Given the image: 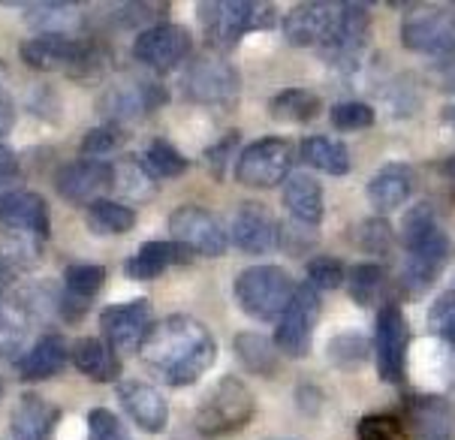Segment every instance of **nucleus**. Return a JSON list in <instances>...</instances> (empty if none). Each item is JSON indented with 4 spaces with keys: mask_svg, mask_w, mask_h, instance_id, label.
Segmentation results:
<instances>
[{
    "mask_svg": "<svg viewBox=\"0 0 455 440\" xmlns=\"http://www.w3.org/2000/svg\"><path fill=\"white\" fill-rule=\"evenodd\" d=\"M139 359L166 386H194L218 359V341L196 316L172 314L151 326Z\"/></svg>",
    "mask_w": 455,
    "mask_h": 440,
    "instance_id": "f257e3e1",
    "label": "nucleus"
},
{
    "mask_svg": "<svg viewBox=\"0 0 455 440\" xmlns=\"http://www.w3.org/2000/svg\"><path fill=\"white\" fill-rule=\"evenodd\" d=\"M401 242H404L407 260L401 268V287L411 296H422L431 284L441 277L446 262L452 257V242L437 223L435 208L428 203L413 205L401 220Z\"/></svg>",
    "mask_w": 455,
    "mask_h": 440,
    "instance_id": "f03ea898",
    "label": "nucleus"
},
{
    "mask_svg": "<svg viewBox=\"0 0 455 440\" xmlns=\"http://www.w3.org/2000/svg\"><path fill=\"white\" fill-rule=\"evenodd\" d=\"M277 12L272 4L253 0H208L199 4V28L212 49H233L253 30L275 28Z\"/></svg>",
    "mask_w": 455,
    "mask_h": 440,
    "instance_id": "7ed1b4c3",
    "label": "nucleus"
},
{
    "mask_svg": "<svg viewBox=\"0 0 455 440\" xmlns=\"http://www.w3.org/2000/svg\"><path fill=\"white\" fill-rule=\"evenodd\" d=\"M257 413V398L251 386L242 377H223L205 392V398L196 407L194 426L205 437H223L242 431Z\"/></svg>",
    "mask_w": 455,
    "mask_h": 440,
    "instance_id": "20e7f679",
    "label": "nucleus"
},
{
    "mask_svg": "<svg viewBox=\"0 0 455 440\" xmlns=\"http://www.w3.org/2000/svg\"><path fill=\"white\" fill-rule=\"evenodd\" d=\"M292 296L296 284L281 266H251L235 277V302L253 320H281Z\"/></svg>",
    "mask_w": 455,
    "mask_h": 440,
    "instance_id": "39448f33",
    "label": "nucleus"
},
{
    "mask_svg": "<svg viewBox=\"0 0 455 440\" xmlns=\"http://www.w3.org/2000/svg\"><path fill=\"white\" fill-rule=\"evenodd\" d=\"M19 55L34 69H69V73H94L106 55L97 43L69 34H36L19 45Z\"/></svg>",
    "mask_w": 455,
    "mask_h": 440,
    "instance_id": "423d86ee",
    "label": "nucleus"
},
{
    "mask_svg": "<svg viewBox=\"0 0 455 440\" xmlns=\"http://www.w3.org/2000/svg\"><path fill=\"white\" fill-rule=\"evenodd\" d=\"M292 145L281 136H266L251 142L235 160V181L244 188L268 190L290 179Z\"/></svg>",
    "mask_w": 455,
    "mask_h": 440,
    "instance_id": "0eeeda50",
    "label": "nucleus"
},
{
    "mask_svg": "<svg viewBox=\"0 0 455 440\" xmlns=\"http://www.w3.org/2000/svg\"><path fill=\"white\" fill-rule=\"evenodd\" d=\"M401 43L416 55L452 58L455 55V10L431 6L411 12L401 21Z\"/></svg>",
    "mask_w": 455,
    "mask_h": 440,
    "instance_id": "6e6552de",
    "label": "nucleus"
},
{
    "mask_svg": "<svg viewBox=\"0 0 455 440\" xmlns=\"http://www.w3.org/2000/svg\"><path fill=\"white\" fill-rule=\"evenodd\" d=\"M317 320H320V292L305 281L302 287H296V296H292L290 308L277 320L275 329L277 353H283L290 359L307 356Z\"/></svg>",
    "mask_w": 455,
    "mask_h": 440,
    "instance_id": "1a4fd4ad",
    "label": "nucleus"
},
{
    "mask_svg": "<svg viewBox=\"0 0 455 440\" xmlns=\"http://www.w3.org/2000/svg\"><path fill=\"white\" fill-rule=\"evenodd\" d=\"M181 84H184V94L196 100V103L229 106L238 97L242 79H238V73L223 58L199 55L196 60L188 64V73H184Z\"/></svg>",
    "mask_w": 455,
    "mask_h": 440,
    "instance_id": "9d476101",
    "label": "nucleus"
},
{
    "mask_svg": "<svg viewBox=\"0 0 455 440\" xmlns=\"http://www.w3.org/2000/svg\"><path fill=\"white\" fill-rule=\"evenodd\" d=\"M154 326V308L148 299H133L124 305H109L100 314L103 341L115 353H139V347L148 338Z\"/></svg>",
    "mask_w": 455,
    "mask_h": 440,
    "instance_id": "9b49d317",
    "label": "nucleus"
},
{
    "mask_svg": "<svg viewBox=\"0 0 455 440\" xmlns=\"http://www.w3.org/2000/svg\"><path fill=\"white\" fill-rule=\"evenodd\" d=\"M371 36V15L365 4H338V19L329 40L320 45V55L329 64L353 67V60L362 55Z\"/></svg>",
    "mask_w": 455,
    "mask_h": 440,
    "instance_id": "f8f14e48",
    "label": "nucleus"
},
{
    "mask_svg": "<svg viewBox=\"0 0 455 440\" xmlns=\"http://www.w3.org/2000/svg\"><path fill=\"white\" fill-rule=\"evenodd\" d=\"M407 347H411V332L407 320L398 305H383L377 314V332H374V356H377V374L387 383H401L407 365Z\"/></svg>",
    "mask_w": 455,
    "mask_h": 440,
    "instance_id": "ddd939ff",
    "label": "nucleus"
},
{
    "mask_svg": "<svg viewBox=\"0 0 455 440\" xmlns=\"http://www.w3.org/2000/svg\"><path fill=\"white\" fill-rule=\"evenodd\" d=\"M169 229H172V242L184 244L190 253L212 257V260L227 253V244H229L227 233H223L220 223L199 205L175 208L172 218H169Z\"/></svg>",
    "mask_w": 455,
    "mask_h": 440,
    "instance_id": "4468645a",
    "label": "nucleus"
},
{
    "mask_svg": "<svg viewBox=\"0 0 455 440\" xmlns=\"http://www.w3.org/2000/svg\"><path fill=\"white\" fill-rule=\"evenodd\" d=\"M194 49L190 30L172 21H160V25L145 28L133 43V58L142 67L151 69H172L179 67Z\"/></svg>",
    "mask_w": 455,
    "mask_h": 440,
    "instance_id": "2eb2a0df",
    "label": "nucleus"
},
{
    "mask_svg": "<svg viewBox=\"0 0 455 440\" xmlns=\"http://www.w3.org/2000/svg\"><path fill=\"white\" fill-rule=\"evenodd\" d=\"M55 188L67 203L91 205L97 203L103 190L115 188V166L94 157L73 160V164H64L58 169Z\"/></svg>",
    "mask_w": 455,
    "mask_h": 440,
    "instance_id": "dca6fc26",
    "label": "nucleus"
},
{
    "mask_svg": "<svg viewBox=\"0 0 455 440\" xmlns=\"http://www.w3.org/2000/svg\"><path fill=\"white\" fill-rule=\"evenodd\" d=\"M401 426L413 440H455V407L443 396H411Z\"/></svg>",
    "mask_w": 455,
    "mask_h": 440,
    "instance_id": "f3484780",
    "label": "nucleus"
},
{
    "mask_svg": "<svg viewBox=\"0 0 455 440\" xmlns=\"http://www.w3.org/2000/svg\"><path fill=\"white\" fill-rule=\"evenodd\" d=\"M0 227L21 236H34L36 242H45L52 233L49 205L34 190H12L0 196Z\"/></svg>",
    "mask_w": 455,
    "mask_h": 440,
    "instance_id": "a211bd4d",
    "label": "nucleus"
},
{
    "mask_svg": "<svg viewBox=\"0 0 455 440\" xmlns=\"http://www.w3.org/2000/svg\"><path fill=\"white\" fill-rule=\"evenodd\" d=\"M115 396H118V404L124 407V413L142 431H148V435H160V431L166 428L169 404H166L164 392L154 389L151 383L121 380L118 386H115Z\"/></svg>",
    "mask_w": 455,
    "mask_h": 440,
    "instance_id": "6ab92c4d",
    "label": "nucleus"
},
{
    "mask_svg": "<svg viewBox=\"0 0 455 440\" xmlns=\"http://www.w3.org/2000/svg\"><path fill=\"white\" fill-rule=\"evenodd\" d=\"M233 244L244 253H268L277 248V238H281V227L268 214L266 205L259 203H244L238 205L233 214V227H229Z\"/></svg>",
    "mask_w": 455,
    "mask_h": 440,
    "instance_id": "aec40b11",
    "label": "nucleus"
},
{
    "mask_svg": "<svg viewBox=\"0 0 455 440\" xmlns=\"http://www.w3.org/2000/svg\"><path fill=\"white\" fill-rule=\"evenodd\" d=\"M338 19V4H299L283 15V36H287L290 45H320L329 40L331 28H335Z\"/></svg>",
    "mask_w": 455,
    "mask_h": 440,
    "instance_id": "412c9836",
    "label": "nucleus"
},
{
    "mask_svg": "<svg viewBox=\"0 0 455 440\" xmlns=\"http://www.w3.org/2000/svg\"><path fill=\"white\" fill-rule=\"evenodd\" d=\"M166 100H169L166 88H160L157 82H127L112 88L103 97V112L112 118V124H118V121H133L142 118V115H151Z\"/></svg>",
    "mask_w": 455,
    "mask_h": 440,
    "instance_id": "4be33fe9",
    "label": "nucleus"
},
{
    "mask_svg": "<svg viewBox=\"0 0 455 440\" xmlns=\"http://www.w3.org/2000/svg\"><path fill=\"white\" fill-rule=\"evenodd\" d=\"M60 422V411L52 401L40 398L36 392H25L12 407L10 428L12 440H52Z\"/></svg>",
    "mask_w": 455,
    "mask_h": 440,
    "instance_id": "5701e85b",
    "label": "nucleus"
},
{
    "mask_svg": "<svg viewBox=\"0 0 455 440\" xmlns=\"http://www.w3.org/2000/svg\"><path fill=\"white\" fill-rule=\"evenodd\" d=\"M69 362V344L60 335H43L28 347L25 356L15 359V372L21 380H49L60 374Z\"/></svg>",
    "mask_w": 455,
    "mask_h": 440,
    "instance_id": "b1692460",
    "label": "nucleus"
},
{
    "mask_svg": "<svg viewBox=\"0 0 455 440\" xmlns=\"http://www.w3.org/2000/svg\"><path fill=\"white\" fill-rule=\"evenodd\" d=\"M190 260H194V253L179 242H148L136 251V257L127 260L124 272L133 277V281H154V277H160L166 268L188 266Z\"/></svg>",
    "mask_w": 455,
    "mask_h": 440,
    "instance_id": "393cba45",
    "label": "nucleus"
},
{
    "mask_svg": "<svg viewBox=\"0 0 455 440\" xmlns=\"http://www.w3.org/2000/svg\"><path fill=\"white\" fill-rule=\"evenodd\" d=\"M413 193V172L404 164H387L380 166L368 181V203L377 212H395L411 199Z\"/></svg>",
    "mask_w": 455,
    "mask_h": 440,
    "instance_id": "a878e982",
    "label": "nucleus"
},
{
    "mask_svg": "<svg viewBox=\"0 0 455 440\" xmlns=\"http://www.w3.org/2000/svg\"><path fill=\"white\" fill-rule=\"evenodd\" d=\"M69 359L84 377L97 383H115L121 377V356L103 338H79L69 347Z\"/></svg>",
    "mask_w": 455,
    "mask_h": 440,
    "instance_id": "bb28decb",
    "label": "nucleus"
},
{
    "mask_svg": "<svg viewBox=\"0 0 455 440\" xmlns=\"http://www.w3.org/2000/svg\"><path fill=\"white\" fill-rule=\"evenodd\" d=\"M283 208L290 218L305 227H317L323 220V188L307 172H292L283 181Z\"/></svg>",
    "mask_w": 455,
    "mask_h": 440,
    "instance_id": "cd10ccee",
    "label": "nucleus"
},
{
    "mask_svg": "<svg viewBox=\"0 0 455 440\" xmlns=\"http://www.w3.org/2000/svg\"><path fill=\"white\" fill-rule=\"evenodd\" d=\"M299 157L311 169L326 172V175L350 172V151H347V145L335 136H323V133L305 136L302 142H299Z\"/></svg>",
    "mask_w": 455,
    "mask_h": 440,
    "instance_id": "c85d7f7f",
    "label": "nucleus"
},
{
    "mask_svg": "<svg viewBox=\"0 0 455 440\" xmlns=\"http://www.w3.org/2000/svg\"><path fill=\"white\" fill-rule=\"evenodd\" d=\"M30 326V305H25L21 299L6 302L0 299V359H12L15 353L25 356L28 353V329Z\"/></svg>",
    "mask_w": 455,
    "mask_h": 440,
    "instance_id": "c756f323",
    "label": "nucleus"
},
{
    "mask_svg": "<svg viewBox=\"0 0 455 440\" xmlns=\"http://www.w3.org/2000/svg\"><path fill=\"white\" fill-rule=\"evenodd\" d=\"M235 359L244 365V372L259 374V377H275L277 374V347L268 338L257 335V332H242L235 335Z\"/></svg>",
    "mask_w": 455,
    "mask_h": 440,
    "instance_id": "7c9ffc66",
    "label": "nucleus"
},
{
    "mask_svg": "<svg viewBox=\"0 0 455 440\" xmlns=\"http://www.w3.org/2000/svg\"><path fill=\"white\" fill-rule=\"evenodd\" d=\"M84 223L97 236H124L136 227V212L112 199H97L84 212Z\"/></svg>",
    "mask_w": 455,
    "mask_h": 440,
    "instance_id": "2f4dec72",
    "label": "nucleus"
},
{
    "mask_svg": "<svg viewBox=\"0 0 455 440\" xmlns=\"http://www.w3.org/2000/svg\"><path fill=\"white\" fill-rule=\"evenodd\" d=\"M275 121H287V124H307L320 115V97L305 88H287L272 97L268 103Z\"/></svg>",
    "mask_w": 455,
    "mask_h": 440,
    "instance_id": "473e14b6",
    "label": "nucleus"
},
{
    "mask_svg": "<svg viewBox=\"0 0 455 440\" xmlns=\"http://www.w3.org/2000/svg\"><path fill=\"white\" fill-rule=\"evenodd\" d=\"M347 292L350 299L362 308H371L380 299L383 287H387V272H383L377 262H359L347 272Z\"/></svg>",
    "mask_w": 455,
    "mask_h": 440,
    "instance_id": "72a5a7b5",
    "label": "nucleus"
},
{
    "mask_svg": "<svg viewBox=\"0 0 455 440\" xmlns=\"http://www.w3.org/2000/svg\"><path fill=\"white\" fill-rule=\"evenodd\" d=\"M139 160H142V166L148 169L151 179H179V175L188 172V166H190V160L184 157L172 142H166V139H154Z\"/></svg>",
    "mask_w": 455,
    "mask_h": 440,
    "instance_id": "f704fd0d",
    "label": "nucleus"
},
{
    "mask_svg": "<svg viewBox=\"0 0 455 440\" xmlns=\"http://www.w3.org/2000/svg\"><path fill=\"white\" fill-rule=\"evenodd\" d=\"M106 284V268L94 266V262H73V266L64 268V287L69 296L82 299V302H91Z\"/></svg>",
    "mask_w": 455,
    "mask_h": 440,
    "instance_id": "c9c22d12",
    "label": "nucleus"
},
{
    "mask_svg": "<svg viewBox=\"0 0 455 440\" xmlns=\"http://www.w3.org/2000/svg\"><path fill=\"white\" fill-rule=\"evenodd\" d=\"M28 15L25 21L34 28H43V34H69V25H73V6L67 4H25L21 6Z\"/></svg>",
    "mask_w": 455,
    "mask_h": 440,
    "instance_id": "e433bc0d",
    "label": "nucleus"
},
{
    "mask_svg": "<svg viewBox=\"0 0 455 440\" xmlns=\"http://www.w3.org/2000/svg\"><path fill=\"white\" fill-rule=\"evenodd\" d=\"M115 188L130 193L133 199H148L154 193V179L148 175V169L142 166V160L127 157L115 166Z\"/></svg>",
    "mask_w": 455,
    "mask_h": 440,
    "instance_id": "4c0bfd02",
    "label": "nucleus"
},
{
    "mask_svg": "<svg viewBox=\"0 0 455 440\" xmlns=\"http://www.w3.org/2000/svg\"><path fill=\"white\" fill-rule=\"evenodd\" d=\"M356 244L365 253H371V257H383L395 244V233H392V227L383 218H368L356 227Z\"/></svg>",
    "mask_w": 455,
    "mask_h": 440,
    "instance_id": "58836bf2",
    "label": "nucleus"
},
{
    "mask_svg": "<svg viewBox=\"0 0 455 440\" xmlns=\"http://www.w3.org/2000/svg\"><path fill=\"white\" fill-rule=\"evenodd\" d=\"M329 359L338 368H356L368 359V341L359 332H341L329 341Z\"/></svg>",
    "mask_w": 455,
    "mask_h": 440,
    "instance_id": "ea45409f",
    "label": "nucleus"
},
{
    "mask_svg": "<svg viewBox=\"0 0 455 440\" xmlns=\"http://www.w3.org/2000/svg\"><path fill=\"white\" fill-rule=\"evenodd\" d=\"M305 275H307V284H311L317 292L320 290H338L347 281V268L341 266V260H335V257L307 260Z\"/></svg>",
    "mask_w": 455,
    "mask_h": 440,
    "instance_id": "a19ab883",
    "label": "nucleus"
},
{
    "mask_svg": "<svg viewBox=\"0 0 455 440\" xmlns=\"http://www.w3.org/2000/svg\"><path fill=\"white\" fill-rule=\"evenodd\" d=\"M428 329L431 335H437L455 350V290L435 299V305L428 311Z\"/></svg>",
    "mask_w": 455,
    "mask_h": 440,
    "instance_id": "79ce46f5",
    "label": "nucleus"
},
{
    "mask_svg": "<svg viewBox=\"0 0 455 440\" xmlns=\"http://www.w3.org/2000/svg\"><path fill=\"white\" fill-rule=\"evenodd\" d=\"M331 124L344 133H353V130H368L374 124V109L368 103H359V100H347V103H338L331 109Z\"/></svg>",
    "mask_w": 455,
    "mask_h": 440,
    "instance_id": "37998d69",
    "label": "nucleus"
},
{
    "mask_svg": "<svg viewBox=\"0 0 455 440\" xmlns=\"http://www.w3.org/2000/svg\"><path fill=\"white\" fill-rule=\"evenodd\" d=\"M356 440H407V431L398 416H365L356 426Z\"/></svg>",
    "mask_w": 455,
    "mask_h": 440,
    "instance_id": "c03bdc74",
    "label": "nucleus"
},
{
    "mask_svg": "<svg viewBox=\"0 0 455 440\" xmlns=\"http://www.w3.org/2000/svg\"><path fill=\"white\" fill-rule=\"evenodd\" d=\"M124 142V133H121L118 124H103V127H94L88 130L82 139V154L84 157H103V154L115 151L118 145Z\"/></svg>",
    "mask_w": 455,
    "mask_h": 440,
    "instance_id": "a18cd8bd",
    "label": "nucleus"
},
{
    "mask_svg": "<svg viewBox=\"0 0 455 440\" xmlns=\"http://www.w3.org/2000/svg\"><path fill=\"white\" fill-rule=\"evenodd\" d=\"M88 440H133L127 435V428L121 426V420L106 407H94L88 413Z\"/></svg>",
    "mask_w": 455,
    "mask_h": 440,
    "instance_id": "49530a36",
    "label": "nucleus"
},
{
    "mask_svg": "<svg viewBox=\"0 0 455 440\" xmlns=\"http://www.w3.org/2000/svg\"><path fill=\"white\" fill-rule=\"evenodd\" d=\"M164 12H169L166 4H121L115 10V25H127V28H136V25H160Z\"/></svg>",
    "mask_w": 455,
    "mask_h": 440,
    "instance_id": "de8ad7c7",
    "label": "nucleus"
},
{
    "mask_svg": "<svg viewBox=\"0 0 455 440\" xmlns=\"http://www.w3.org/2000/svg\"><path fill=\"white\" fill-rule=\"evenodd\" d=\"M314 242H317L314 227H305V223H296V220L283 223L281 238H277V244H281L287 253H292V257H305V253L314 248Z\"/></svg>",
    "mask_w": 455,
    "mask_h": 440,
    "instance_id": "09e8293b",
    "label": "nucleus"
},
{
    "mask_svg": "<svg viewBox=\"0 0 455 440\" xmlns=\"http://www.w3.org/2000/svg\"><path fill=\"white\" fill-rule=\"evenodd\" d=\"M238 136H242V133L229 130V133L220 139V142H214L212 148L205 151V164H208V169H212L214 179H223V169H227V164L233 160V154H235Z\"/></svg>",
    "mask_w": 455,
    "mask_h": 440,
    "instance_id": "8fccbe9b",
    "label": "nucleus"
},
{
    "mask_svg": "<svg viewBox=\"0 0 455 440\" xmlns=\"http://www.w3.org/2000/svg\"><path fill=\"white\" fill-rule=\"evenodd\" d=\"M19 181H21L19 157H15V151H12V148H6V145L0 142V196H4V193L19 190V188H15Z\"/></svg>",
    "mask_w": 455,
    "mask_h": 440,
    "instance_id": "3c124183",
    "label": "nucleus"
},
{
    "mask_svg": "<svg viewBox=\"0 0 455 440\" xmlns=\"http://www.w3.org/2000/svg\"><path fill=\"white\" fill-rule=\"evenodd\" d=\"M12 124H15V103L6 91H0V139L10 136Z\"/></svg>",
    "mask_w": 455,
    "mask_h": 440,
    "instance_id": "603ef678",
    "label": "nucleus"
},
{
    "mask_svg": "<svg viewBox=\"0 0 455 440\" xmlns=\"http://www.w3.org/2000/svg\"><path fill=\"white\" fill-rule=\"evenodd\" d=\"M441 175L455 188V154H452V157H446L443 164H441Z\"/></svg>",
    "mask_w": 455,
    "mask_h": 440,
    "instance_id": "864d4df0",
    "label": "nucleus"
},
{
    "mask_svg": "<svg viewBox=\"0 0 455 440\" xmlns=\"http://www.w3.org/2000/svg\"><path fill=\"white\" fill-rule=\"evenodd\" d=\"M10 281H12V266H10V260H6V257H0V290H4Z\"/></svg>",
    "mask_w": 455,
    "mask_h": 440,
    "instance_id": "5fc2aeb1",
    "label": "nucleus"
},
{
    "mask_svg": "<svg viewBox=\"0 0 455 440\" xmlns=\"http://www.w3.org/2000/svg\"><path fill=\"white\" fill-rule=\"evenodd\" d=\"M4 79H6V64L0 60V82H4Z\"/></svg>",
    "mask_w": 455,
    "mask_h": 440,
    "instance_id": "6e6d98bb",
    "label": "nucleus"
},
{
    "mask_svg": "<svg viewBox=\"0 0 455 440\" xmlns=\"http://www.w3.org/2000/svg\"><path fill=\"white\" fill-rule=\"evenodd\" d=\"M0 396H4V383H0Z\"/></svg>",
    "mask_w": 455,
    "mask_h": 440,
    "instance_id": "4d7b16f0",
    "label": "nucleus"
}]
</instances>
